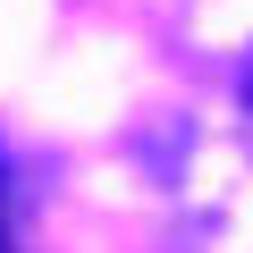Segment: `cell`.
<instances>
[{
    "instance_id": "6da1fadb",
    "label": "cell",
    "mask_w": 253,
    "mask_h": 253,
    "mask_svg": "<svg viewBox=\"0 0 253 253\" xmlns=\"http://www.w3.org/2000/svg\"><path fill=\"white\" fill-rule=\"evenodd\" d=\"M245 93H253V84H245Z\"/></svg>"
}]
</instances>
